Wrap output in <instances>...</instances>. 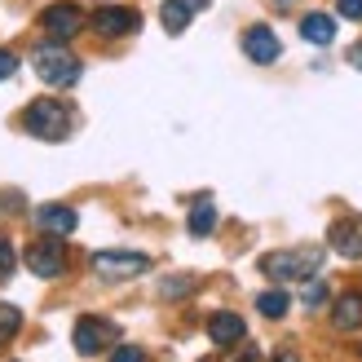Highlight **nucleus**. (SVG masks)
<instances>
[{"mask_svg":"<svg viewBox=\"0 0 362 362\" xmlns=\"http://www.w3.org/2000/svg\"><path fill=\"white\" fill-rule=\"evenodd\" d=\"M332 322L340 332H358L362 327V296L358 292H345L336 305H332Z\"/></svg>","mask_w":362,"mask_h":362,"instance_id":"4468645a","label":"nucleus"},{"mask_svg":"<svg viewBox=\"0 0 362 362\" xmlns=\"http://www.w3.org/2000/svg\"><path fill=\"white\" fill-rule=\"evenodd\" d=\"M88 27L98 35H129L141 27V13L137 9H119V5H102L93 18H88Z\"/></svg>","mask_w":362,"mask_h":362,"instance_id":"6e6552de","label":"nucleus"},{"mask_svg":"<svg viewBox=\"0 0 362 362\" xmlns=\"http://www.w3.org/2000/svg\"><path fill=\"white\" fill-rule=\"evenodd\" d=\"M71 340H76V354H84V358H93V354H102L106 345H115L119 340V327L111 318H80L76 322V332H71Z\"/></svg>","mask_w":362,"mask_h":362,"instance_id":"39448f33","label":"nucleus"},{"mask_svg":"<svg viewBox=\"0 0 362 362\" xmlns=\"http://www.w3.org/2000/svg\"><path fill=\"white\" fill-rule=\"evenodd\" d=\"M199 9H208V0H164V9H159V23H164L168 35H181V31H186V23H190Z\"/></svg>","mask_w":362,"mask_h":362,"instance_id":"f8f14e48","label":"nucleus"},{"mask_svg":"<svg viewBox=\"0 0 362 362\" xmlns=\"http://www.w3.org/2000/svg\"><path fill=\"white\" fill-rule=\"evenodd\" d=\"M13 71H18V58H13L9 49H0V80H9Z\"/></svg>","mask_w":362,"mask_h":362,"instance_id":"b1692460","label":"nucleus"},{"mask_svg":"<svg viewBox=\"0 0 362 362\" xmlns=\"http://www.w3.org/2000/svg\"><path fill=\"white\" fill-rule=\"evenodd\" d=\"M40 27H45V35L49 40H58V45H66L71 35H80V27H84V13H80V5H49L45 13H40Z\"/></svg>","mask_w":362,"mask_h":362,"instance_id":"0eeeda50","label":"nucleus"},{"mask_svg":"<svg viewBox=\"0 0 362 362\" xmlns=\"http://www.w3.org/2000/svg\"><path fill=\"white\" fill-rule=\"evenodd\" d=\"M146 269H151V257H141V252H115V247L93 252V274L106 283H124L133 274H146Z\"/></svg>","mask_w":362,"mask_h":362,"instance_id":"20e7f679","label":"nucleus"},{"mask_svg":"<svg viewBox=\"0 0 362 362\" xmlns=\"http://www.w3.org/2000/svg\"><path fill=\"white\" fill-rule=\"evenodd\" d=\"M349 66H358V71H362V45H354V49H349Z\"/></svg>","mask_w":362,"mask_h":362,"instance_id":"a878e982","label":"nucleus"},{"mask_svg":"<svg viewBox=\"0 0 362 362\" xmlns=\"http://www.w3.org/2000/svg\"><path fill=\"white\" fill-rule=\"evenodd\" d=\"M269 362H300V358H296L292 349H279V354H274V358H269Z\"/></svg>","mask_w":362,"mask_h":362,"instance_id":"393cba45","label":"nucleus"},{"mask_svg":"<svg viewBox=\"0 0 362 362\" xmlns=\"http://www.w3.org/2000/svg\"><path fill=\"white\" fill-rule=\"evenodd\" d=\"M23 129L31 137H40V141H62L71 133V106L53 102V98H35L23 111Z\"/></svg>","mask_w":362,"mask_h":362,"instance_id":"7ed1b4c3","label":"nucleus"},{"mask_svg":"<svg viewBox=\"0 0 362 362\" xmlns=\"http://www.w3.org/2000/svg\"><path fill=\"white\" fill-rule=\"evenodd\" d=\"M243 53H247V58L252 62H279V53H283V45H279V35L274 31H269L265 23H257V27H247L243 31Z\"/></svg>","mask_w":362,"mask_h":362,"instance_id":"9d476101","label":"nucleus"},{"mask_svg":"<svg viewBox=\"0 0 362 362\" xmlns=\"http://www.w3.org/2000/svg\"><path fill=\"white\" fill-rule=\"evenodd\" d=\"M300 35H305V40H310V45H332L336 40V18H327V13H305L300 18Z\"/></svg>","mask_w":362,"mask_h":362,"instance_id":"2eb2a0df","label":"nucleus"},{"mask_svg":"<svg viewBox=\"0 0 362 362\" xmlns=\"http://www.w3.org/2000/svg\"><path fill=\"white\" fill-rule=\"evenodd\" d=\"M31 66H35V76H40L45 84H53V88H71V84L80 80V58L66 45H58V40L35 45Z\"/></svg>","mask_w":362,"mask_h":362,"instance_id":"f03ea898","label":"nucleus"},{"mask_svg":"<svg viewBox=\"0 0 362 362\" xmlns=\"http://www.w3.org/2000/svg\"><path fill=\"white\" fill-rule=\"evenodd\" d=\"M327 239H332V247H336L345 261H362V216H358V212L340 216V221L332 226Z\"/></svg>","mask_w":362,"mask_h":362,"instance_id":"1a4fd4ad","label":"nucleus"},{"mask_svg":"<svg viewBox=\"0 0 362 362\" xmlns=\"http://www.w3.org/2000/svg\"><path fill=\"white\" fill-rule=\"evenodd\" d=\"M186 226H190L194 239H204V234L216 230V204H212L208 194H204V199H194V208H190V216H186Z\"/></svg>","mask_w":362,"mask_h":362,"instance_id":"dca6fc26","label":"nucleus"},{"mask_svg":"<svg viewBox=\"0 0 362 362\" xmlns=\"http://www.w3.org/2000/svg\"><path fill=\"white\" fill-rule=\"evenodd\" d=\"M340 18H349V23H362V0H336Z\"/></svg>","mask_w":362,"mask_h":362,"instance_id":"4be33fe9","label":"nucleus"},{"mask_svg":"<svg viewBox=\"0 0 362 362\" xmlns=\"http://www.w3.org/2000/svg\"><path fill=\"white\" fill-rule=\"evenodd\" d=\"M296 5V0H274V9H292Z\"/></svg>","mask_w":362,"mask_h":362,"instance_id":"bb28decb","label":"nucleus"},{"mask_svg":"<svg viewBox=\"0 0 362 362\" xmlns=\"http://www.w3.org/2000/svg\"><path fill=\"white\" fill-rule=\"evenodd\" d=\"M287 305H292V300H287V292H261V296H257V310H261L265 318H283Z\"/></svg>","mask_w":362,"mask_h":362,"instance_id":"a211bd4d","label":"nucleus"},{"mask_svg":"<svg viewBox=\"0 0 362 362\" xmlns=\"http://www.w3.org/2000/svg\"><path fill=\"white\" fill-rule=\"evenodd\" d=\"M322 265V247H283V252H265L261 257V274L274 283H300L318 274Z\"/></svg>","mask_w":362,"mask_h":362,"instance_id":"f257e3e1","label":"nucleus"},{"mask_svg":"<svg viewBox=\"0 0 362 362\" xmlns=\"http://www.w3.org/2000/svg\"><path fill=\"white\" fill-rule=\"evenodd\" d=\"M35 226H40L45 234H53V239H62V234H71L80 226V216L71 212L66 204H40V208H35Z\"/></svg>","mask_w":362,"mask_h":362,"instance_id":"9b49d317","label":"nucleus"},{"mask_svg":"<svg viewBox=\"0 0 362 362\" xmlns=\"http://www.w3.org/2000/svg\"><path fill=\"white\" fill-rule=\"evenodd\" d=\"M194 292V279L190 274H177V279H168L164 287H159V296L164 300H181V296H190Z\"/></svg>","mask_w":362,"mask_h":362,"instance_id":"6ab92c4d","label":"nucleus"},{"mask_svg":"<svg viewBox=\"0 0 362 362\" xmlns=\"http://www.w3.org/2000/svg\"><path fill=\"white\" fill-rule=\"evenodd\" d=\"M18 327H23V314H18V305H0V349H5L9 340L18 336Z\"/></svg>","mask_w":362,"mask_h":362,"instance_id":"f3484780","label":"nucleus"},{"mask_svg":"<svg viewBox=\"0 0 362 362\" xmlns=\"http://www.w3.org/2000/svg\"><path fill=\"white\" fill-rule=\"evenodd\" d=\"M208 336H212V345H239V340L247 336V327H243V318L239 314H230V310H221V314H212L208 318Z\"/></svg>","mask_w":362,"mask_h":362,"instance_id":"ddd939ff","label":"nucleus"},{"mask_svg":"<svg viewBox=\"0 0 362 362\" xmlns=\"http://www.w3.org/2000/svg\"><path fill=\"white\" fill-rule=\"evenodd\" d=\"M13 265H18V247L9 243V234L0 230V283H5V279L13 274Z\"/></svg>","mask_w":362,"mask_h":362,"instance_id":"aec40b11","label":"nucleus"},{"mask_svg":"<svg viewBox=\"0 0 362 362\" xmlns=\"http://www.w3.org/2000/svg\"><path fill=\"white\" fill-rule=\"evenodd\" d=\"M111 362H146V354H141L137 345H119V349L111 354Z\"/></svg>","mask_w":362,"mask_h":362,"instance_id":"5701e85b","label":"nucleus"},{"mask_svg":"<svg viewBox=\"0 0 362 362\" xmlns=\"http://www.w3.org/2000/svg\"><path fill=\"white\" fill-rule=\"evenodd\" d=\"M322 300H327V283H305V292H300V305H305V310H318Z\"/></svg>","mask_w":362,"mask_h":362,"instance_id":"412c9836","label":"nucleus"},{"mask_svg":"<svg viewBox=\"0 0 362 362\" xmlns=\"http://www.w3.org/2000/svg\"><path fill=\"white\" fill-rule=\"evenodd\" d=\"M23 257H27V269L35 279H62L66 274V247L58 239H35Z\"/></svg>","mask_w":362,"mask_h":362,"instance_id":"423d86ee","label":"nucleus"}]
</instances>
